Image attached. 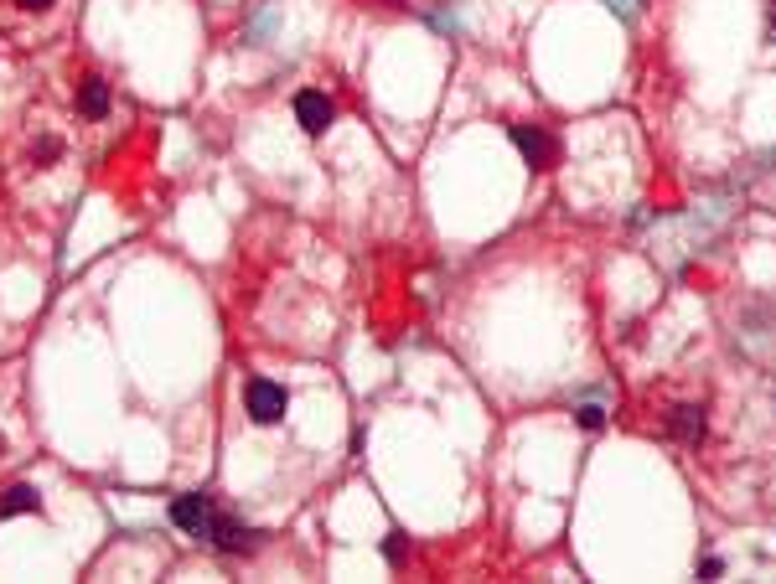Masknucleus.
I'll return each instance as SVG.
<instances>
[{"label": "nucleus", "mask_w": 776, "mask_h": 584, "mask_svg": "<svg viewBox=\"0 0 776 584\" xmlns=\"http://www.w3.org/2000/svg\"><path fill=\"white\" fill-rule=\"evenodd\" d=\"M244 409L254 424H280V414L290 409V393L270 378H249V393H244Z\"/></svg>", "instance_id": "nucleus-1"}, {"label": "nucleus", "mask_w": 776, "mask_h": 584, "mask_svg": "<svg viewBox=\"0 0 776 584\" xmlns=\"http://www.w3.org/2000/svg\"><path fill=\"white\" fill-rule=\"evenodd\" d=\"M332 119H337V109H332L326 94H316V88H301V94H295V125H301L306 135H321Z\"/></svg>", "instance_id": "nucleus-2"}, {"label": "nucleus", "mask_w": 776, "mask_h": 584, "mask_svg": "<svg viewBox=\"0 0 776 584\" xmlns=\"http://www.w3.org/2000/svg\"><path fill=\"white\" fill-rule=\"evenodd\" d=\"M513 145L523 150V161L533 171H549L554 166V140L539 130V125H513Z\"/></svg>", "instance_id": "nucleus-3"}, {"label": "nucleus", "mask_w": 776, "mask_h": 584, "mask_svg": "<svg viewBox=\"0 0 776 584\" xmlns=\"http://www.w3.org/2000/svg\"><path fill=\"white\" fill-rule=\"evenodd\" d=\"M207 538H213L223 553H249V548H259V533L244 528V522H233V517H213V522H207Z\"/></svg>", "instance_id": "nucleus-4"}, {"label": "nucleus", "mask_w": 776, "mask_h": 584, "mask_svg": "<svg viewBox=\"0 0 776 584\" xmlns=\"http://www.w3.org/2000/svg\"><path fill=\"white\" fill-rule=\"evenodd\" d=\"M171 522H176L182 533H192V538H207L213 507H207V497H197V491H192V497H176V502H171Z\"/></svg>", "instance_id": "nucleus-5"}, {"label": "nucleus", "mask_w": 776, "mask_h": 584, "mask_svg": "<svg viewBox=\"0 0 776 584\" xmlns=\"http://www.w3.org/2000/svg\"><path fill=\"white\" fill-rule=\"evenodd\" d=\"M78 109H83V119H104L109 114V83L104 78H83L78 83Z\"/></svg>", "instance_id": "nucleus-6"}, {"label": "nucleus", "mask_w": 776, "mask_h": 584, "mask_svg": "<svg viewBox=\"0 0 776 584\" xmlns=\"http://www.w3.org/2000/svg\"><path fill=\"white\" fill-rule=\"evenodd\" d=\"M16 512H42V491L37 486H11L0 497V517H16Z\"/></svg>", "instance_id": "nucleus-7"}, {"label": "nucleus", "mask_w": 776, "mask_h": 584, "mask_svg": "<svg viewBox=\"0 0 776 584\" xmlns=\"http://www.w3.org/2000/svg\"><path fill=\"white\" fill-rule=\"evenodd\" d=\"M668 429H673V435H678L683 445H694V440L704 435V419H699V409L683 404V409H673V414H668Z\"/></svg>", "instance_id": "nucleus-8"}, {"label": "nucleus", "mask_w": 776, "mask_h": 584, "mask_svg": "<svg viewBox=\"0 0 776 584\" xmlns=\"http://www.w3.org/2000/svg\"><path fill=\"white\" fill-rule=\"evenodd\" d=\"M383 553H388V564H399V559H404V553H409L404 533H388V538H383Z\"/></svg>", "instance_id": "nucleus-9"}, {"label": "nucleus", "mask_w": 776, "mask_h": 584, "mask_svg": "<svg viewBox=\"0 0 776 584\" xmlns=\"http://www.w3.org/2000/svg\"><path fill=\"white\" fill-rule=\"evenodd\" d=\"M580 424H585V429H601L606 414H601V409H580Z\"/></svg>", "instance_id": "nucleus-10"}, {"label": "nucleus", "mask_w": 776, "mask_h": 584, "mask_svg": "<svg viewBox=\"0 0 776 584\" xmlns=\"http://www.w3.org/2000/svg\"><path fill=\"white\" fill-rule=\"evenodd\" d=\"M16 6H21V11H47L52 0H16Z\"/></svg>", "instance_id": "nucleus-11"}, {"label": "nucleus", "mask_w": 776, "mask_h": 584, "mask_svg": "<svg viewBox=\"0 0 776 584\" xmlns=\"http://www.w3.org/2000/svg\"><path fill=\"white\" fill-rule=\"evenodd\" d=\"M771 37H776V11H771Z\"/></svg>", "instance_id": "nucleus-12"}, {"label": "nucleus", "mask_w": 776, "mask_h": 584, "mask_svg": "<svg viewBox=\"0 0 776 584\" xmlns=\"http://www.w3.org/2000/svg\"><path fill=\"white\" fill-rule=\"evenodd\" d=\"M0 450H6V435H0Z\"/></svg>", "instance_id": "nucleus-13"}]
</instances>
